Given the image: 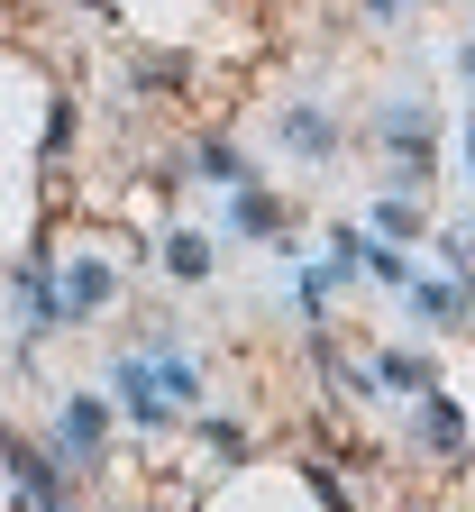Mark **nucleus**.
<instances>
[{
  "label": "nucleus",
  "mask_w": 475,
  "mask_h": 512,
  "mask_svg": "<svg viewBox=\"0 0 475 512\" xmlns=\"http://www.w3.org/2000/svg\"><path fill=\"white\" fill-rule=\"evenodd\" d=\"M384 147L402 156V192H421V183H430V165H439V156H430V110H421V101L384 110Z\"/></svg>",
  "instance_id": "f257e3e1"
},
{
  "label": "nucleus",
  "mask_w": 475,
  "mask_h": 512,
  "mask_svg": "<svg viewBox=\"0 0 475 512\" xmlns=\"http://www.w3.org/2000/svg\"><path fill=\"white\" fill-rule=\"evenodd\" d=\"M110 394H119L128 412H138L147 430H174V412H183V403L165 394V384H156V366H147V357H119V366H110Z\"/></svg>",
  "instance_id": "f03ea898"
},
{
  "label": "nucleus",
  "mask_w": 475,
  "mask_h": 512,
  "mask_svg": "<svg viewBox=\"0 0 475 512\" xmlns=\"http://www.w3.org/2000/svg\"><path fill=\"white\" fill-rule=\"evenodd\" d=\"M55 448H64V458H101V448H110V403H101V394H64Z\"/></svg>",
  "instance_id": "7ed1b4c3"
},
{
  "label": "nucleus",
  "mask_w": 475,
  "mask_h": 512,
  "mask_svg": "<svg viewBox=\"0 0 475 512\" xmlns=\"http://www.w3.org/2000/svg\"><path fill=\"white\" fill-rule=\"evenodd\" d=\"M284 147H293L302 165H329V156H338V119L311 110V101H293V110H284Z\"/></svg>",
  "instance_id": "20e7f679"
},
{
  "label": "nucleus",
  "mask_w": 475,
  "mask_h": 512,
  "mask_svg": "<svg viewBox=\"0 0 475 512\" xmlns=\"http://www.w3.org/2000/svg\"><path fill=\"white\" fill-rule=\"evenodd\" d=\"M229 229L238 238H284V202L265 183H229Z\"/></svg>",
  "instance_id": "39448f33"
},
{
  "label": "nucleus",
  "mask_w": 475,
  "mask_h": 512,
  "mask_svg": "<svg viewBox=\"0 0 475 512\" xmlns=\"http://www.w3.org/2000/svg\"><path fill=\"white\" fill-rule=\"evenodd\" d=\"M0 467H10V485H19L28 503H64V494H74V485H64V476H55L46 458H37L28 439H10V448H0Z\"/></svg>",
  "instance_id": "423d86ee"
},
{
  "label": "nucleus",
  "mask_w": 475,
  "mask_h": 512,
  "mask_svg": "<svg viewBox=\"0 0 475 512\" xmlns=\"http://www.w3.org/2000/svg\"><path fill=\"white\" fill-rule=\"evenodd\" d=\"M412 439L430 448V458H457V448H466V412H457L448 394H421V421H412Z\"/></svg>",
  "instance_id": "0eeeda50"
},
{
  "label": "nucleus",
  "mask_w": 475,
  "mask_h": 512,
  "mask_svg": "<svg viewBox=\"0 0 475 512\" xmlns=\"http://www.w3.org/2000/svg\"><path fill=\"white\" fill-rule=\"evenodd\" d=\"M64 302H74V320H92V311L119 302V275L101 266V256H83V266H64Z\"/></svg>",
  "instance_id": "6e6552de"
},
{
  "label": "nucleus",
  "mask_w": 475,
  "mask_h": 512,
  "mask_svg": "<svg viewBox=\"0 0 475 512\" xmlns=\"http://www.w3.org/2000/svg\"><path fill=\"white\" fill-rule=\"evenodd\" d=\"M375 384H384V394H439V366L430 357H412V348H393V357H375Z\"/></svg>",
  "instance_id": "1a4fd4ad"
},
{
  "label": "nucleus",
  "mask_w": 475,
  "mask_h": 512,
  "mask_svg": "<svg viewBox=\"0 0 475 512\" xmlns=\"http://www.w3.org/2000/svg\"><path fill=\"white\" fill-rule=\"evenodd\" d=\"M412 311L430 320V330H457V320H466L475 302H466V284H448V275H430V284H412Z\"/></svg>",
  "instance_id": "9d476101"
},
{
  "label": "nucleus",
  "mask_w": 475,
  "mask_h": 512,
  "mask_svg": "<svg viewBox=\"0 0 475 512\" xmlns=\"http://www.w3.org/2000/svg\"><path fill=\"white\" fill-rule=\"evenodd\" d=\"M165 275L201 284V275H211V238H192V229H174V238H165Z\"/></svg>",
  "instance_id": "9b49d317"
},
{
  "label": "nucleus",
  "mask_w": 475,
  "mask_h": 512,
  "mask_svg": "<svg viewBox=\"0 0 475 512\" xmlns=\"http://www.w3.org/2000/svg\"><path fill=\"white\" fill-rule=\"evenodd\" d=\"M375 229L402 247V238H421V211H412V192H402V202H393V192H384V202H375Z\"/></svg>",
  "instance_id": "f8f14e48"
},
{
  "label": "nucleus",
  "mask_w": 475,
  "mask_h": 512,
  "mask_svg": "<svg viewBox=\"0 0 475 512\" xmlns=\"http://www.w3.org/2000/svg\"><path fill=\"white\" fill-rule=\"evenodd\" d=\"M329 293H338V266H302V275H293V302H302L311 320H320V302H329Z\"/></svg>",
  "instance_id": "ddd939ff"
},
{
  "label": "nucleus",
  "mask_w": 475,
  "mask_h": 512,
  "mask_svg": "<svg viewBox=\"0 0 475 512\" xmlns=\"http://www.w3.org/2000/svg\"><path fill=\"white\" fill-rule=\"evenodd\" d=\"M201 174H211V183H247V156L211 138V147H201Z\"/></svg>",
  "instance_id": "4468645a"
},
{
  "label": "nucleus",
  "mask_w": 475,
  "mask_h": 512,
  "mask_svg": "<svg viewBox=\"0 0 475 512\" xmlns=\"http://www.w3.org/2000/svg\"><path fill=\"white\" fill-rule=\"evenodd\" d=\"M402 10H412V0H366V19H402Z\"/></svg>",
  "instance_id": "2eb2a0df"
},
{
  "label": "nucleus",
  "mask_w": 475,
  "mask_h": 512,
  "mask_svg": "<svg viewBox=\"0 0 475 512\" xmlns=\"http://www.w3.org/2000/svg\"><path fill=\"white\" fill-rule=\"evenodd\" d=\"M466 165H475V138H466Z\"/></svg>",
  "instance_id": "dca6fc26"
},
{
  "label": "nucleus",
  "mask_w": 475,
  "mask_h": 512,
  "mask_svg": "<svg viewBox=\"0 0 475 512\" xmlns=\"http://www.w3.org/2000/svg\"><path fill=\"white\" fill-rule=\"evenodd\" d=\"M466 229H475V220H466Z\"/></svg>",
  "instance_id": "f3484780"
}]
</instances>
